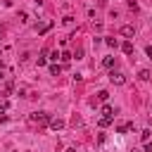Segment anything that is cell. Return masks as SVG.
<instances>
[{
  "label": "cell",
  "mask_w": 152,
  "mask_h": 152,
  "mask_svg": "<svg viewBox=\"0 0 152 152\" xmlns=\"http://www.w3.org/2000/svg\"><path fill=\"white\" fill-rule=\"evenodd\" d=\"M48 62V50H40V55H38V64H45Z\"/></svg>",
  "instance_id": "obj_10"
},
{
  "label": "cell",
  "mask_w": 152,
  "mask_h": 152,
  "mask_svg": "<svg viewBox=\"0 0 152 152\" xmlns=\"http://www.w3.org/2000/svg\"><path fill=\"white\" fill-rule=\"evenodd\" d=\"M102 66L112 69V66H114V57H104V59H102Z\"/></svg>",
  "instance_id": "obj_11"
},
{
  "label": "cell",
  "mask_w": 152,
  "mask_h": 152,
  "mask_svg": "<svg viewBox=\"0 0 152 152\" xmlns=\"http://www.w3.org/2000/svg\"><path fill=\"white\" fill-rule=\"evenodd\" d=\"M145 52H147V57L152 59V45H147V48H145Z\"/></svg>",
  "instance_id": "obj_19"
},
{
  "label": "cell",
  "mask_w": 152,
  "mask_h": 152,
  "mask_svg": "<svg viewBox=\"0 0 152 152\" xmlns=\"http://www.w3.org/2000/svg\"><path fill=\"white\" fill-rule=\"evenodd\" d=\"M59 74H62V66L59 64H52L50 66V76H59Z\"/></svg>",
  "instance_id": "obj_8"
},
{
  "label": "cell",
  "mask_w": 152,
  "mask_h": 152,
  "mask_svg": "<svg viewBox=\"0 0 152 152\" xmlns=\"http://www.w3.org/2000/svg\"><path fill=\"white\" fill-rule=\"evenodd\" d=\"M52 131H59V128H64V121L59 119V116H50V124H48Z\"/></svg>",
  "instance_id": "obj_3"
},
{
  "label": "cell",
  "mask_w": 152,
  "mask_h": 152,
  "mask_svg": "<svg viewBox=\"0 0 152 152\" xmlns=\"http://www.w3.org/2000/svg\"><path fill=\"white\" fill-rule=\"evenodd\" d=\"M145 150H147V152H152V140H147V142H145Z\"/></svg>",
  "instance_id": "obj_20"
},
{
  "label": "cell",
  "mask_w": 152,
  "mask_h": 152,
  "mask_svg": "<svg viewBox=\"0 0 152 152\" xmlns=\"http://www.w3.org/2000/svg\"><path fill=\"white\" fill-rule=\"evenodd\" d=\"M121 36H124V38H133V36H135V28H133L131 24H126V26H121Z\"/></svg>",
  "instance_id": "obj_4"
},
{
  "label": "cell",
  "mask_w": 152,
  "mask_h": 152,
  "mask_svg": "<svg viewBox=\"0 0 152 152\" xmlns=\"http://www.w3.org/2000/svg\"><path fill=\"white\" fill-rule=\"evenodd\" d=\"M97 97H100V100H102V102H104V100H107V97H109V93H107V90H100V93H97Z\"/></svg>",
  "instance_id": "obj_17"
},
{
  "label": "cell",
  "mask_w": 152,
  "mask_h": 152,
  "mask_svg": "<svg viewBox=\"0 0 152 152\" xmlns=\"http://www.w3.org/2000/svg\"><path fill=\"white\" fill-rule=\"evenodd\" d=\"M10 102H0V119H5V112H7Z\"/></svg>",
  "instance_id": "obj_13"
},
{
  "label": "cell",
  "mask_w": 152,
  "mask_h": 152,
  "mask_svg": "<svg viewBox=\"0 0 152 152\" xmlns=\"http://www.w3.org/2000/svg\"><path fill=\"white\" fill-rule=\"evenodd\" d=\"M31 119H33L38 126H45V124H50V114H48V112H36V114H31Z\"/></svg>",
  "instance_id": "obj_1"
},
{
  "label": "cell",
  "mask_w": 152,
  "mask_h": 152,
  "mask_svg": "<svg viewBox=\"0 0 152 152\" xmlns=\"http://www.w3.org/2000/svg\"><path fill=\"white\" fill-rule=\"evenodd\" d=\"M138 76H140L142 81H147V78H150V71H147V69H140V74H138Z\"/></svg>",
  "instance_id": "obj_15"
},
{
  "label": "cell",
  "mask_w": 152,
  "mask_h": 152,
  "mask_svg": "<svg viewBox=\"0 0 152 152\" xmlns=\"http://www.w3.org/2000/svg\"><path fill=\"white\" fill-rule=\"evenodd\" d=\"M131 128H133V124L128 121V124H121V126L116 128V133H126V131H131Z\"/></svg>",
  "instance_id": "obj_9"
},
{
  "label": "cell",
  "mask_w": 152,
  "mask_h": 152,
  "mask_svg": "<svg viewBox=\"0 0 152 152\" xmlns=\"http://www.w3.org/2000/svg\"><path fill=\"white\" fill-rule=\"evenodd\" d=\"M71 57H74L71 52H59V59H62L64 64H69V62H71Z\"/></svg>",
  "instance_id": "obj_7"
},
{
  "label": "cell",
  "mask_w": 152,
  "mask_h": 152,
  "mask_svg": "<svg viewBox=\"0 0 152 152\" xmlns=\"http://www.w3.org/2000/svg\"><path fill=\"white\" fill-rule=\"evenodd\" d=\"M104 43H107V45H109V48H114V50H116V45H119V40H116V38H107V40H104Z\"/></svg>",
  "instance_id": "obj_14"
},
{
  "label": "cell",
  "mask_w": 152,
  "mask_h": 152,
  "mask_svg": "<svg viewBox=\"0 0 152 152\" xmlns=\"http://www.w3.org/2000/svg\"><path fill=\"white\" fill-rule=\"evenodd\" d=\"M0 78H2V66H0Z\"/></svg>",
  "instance_id": "obj_21"
},
{
  "label": "cell",
  "mask_w": 152,
  "mask_h": 152,
  "mask_svg": "<svg viewBox=\"0 0 152 152\" xmlns=\"http://www.w3.org/2000/svg\"><path fill=\"white\" fill-rule=\"evenodd\" d=\"M109 124H112V119H107V116H102V119H100V126H102V128H104V126H109Z\"/></svg>",
  "instance_id": "obj_18"
},
{
  "label": "cell",
  "mask_w": 152,
  "mask_h": 152,
  "mask_svg": "<svg viewBox=\"0 0 152 152\" xmlns=\"http://www.w3.org/2000/svg\"><path fill=\"white\" fill-rule=\"evenodd\" d=\"M0 36H2V26H0Z\"/></svg>",
  "instance_id": "obj_22"
},
{
  "label": "cell",
  "mask_w": 152,
  "mask_h": 152,
  "mask_svg": "<svg viewBox=\"0 0 152 152\" xmlns=\"http://www.w3.org/2000/svg\"><path fill=\"white\" fill-rule=\"evenodd\" d=\"M140 138H142V142H147V140L152 138V131H150V128H145V131L140 133Z\"/></svg>",
  "instance_id": "obj_12"
},
{
  "label": "cell",
  "mask_w": 152,
  "mask_h": 152,
  "mask_svg": "<svg viewBox=\"0 0 152 152\" xmlns=\"http://www.w3.org/2000/svg\"><path fill=\"white\" fill-rule=\"evenodd\" d=\"M121 50H124L126 55H131V52H133V43H131V40H124V43H121Z\"/></svg>",
  "instance_id": "obj_5"
},
{
  "label": "cell",
  "mask_w": 152,
  "mask_h": 152,
  "mask_svg": "<svg viewBox=\"0 0 152 152\" xmlns=\"http://www.w3.org/2000/svg\"><path fill=\"white\" fill-rule=\"evenodd\" d=\"M48 59H52V62H57V59H59V52H57V50H52V52H50V57H48Z\"/></svg>",
  "instance_id": "obj_16"
},
{
  "label": "cell",
  "mask_w": 152,
  "mask_h": 152,
  "mask_svg": "<svg viewBox=\"0 0 152 152\" xmlns=\"http://www.w3.org/2000/svg\"><path fill=\"white\" fill-rule=\"evenodd\" d=\"M102 116H107V119H112V116H114V109H112L109 104H104V107H102Z\"/></svg>",
  "instance_id": "obj_6"
},
{
  "label": "cell",
  "mask_w": 152,
  "mask_h": 152,
  "mask_svg": "<svg viewBox=\"0 0 152 152\" xmlns=\"http://www.w3.org/2000/svg\"><path fill=\"white\" fill-rule=\"evenodd\" d=\"M109 81H112L114 86H124V83H126V76H124L121 71H112V74H109Z\"/></svg>",
  "instance_id": "obj_2"
}]
</instances>
